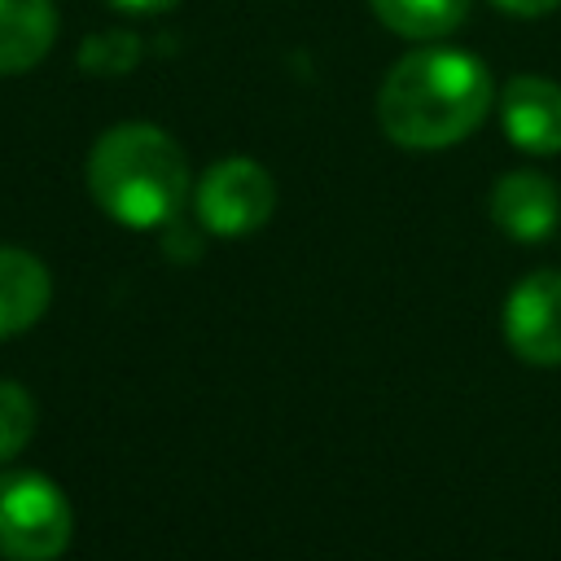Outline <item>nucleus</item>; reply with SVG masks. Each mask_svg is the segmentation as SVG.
I'll list each match as a JSON object with an SVG mask.
<instances>
[{"label": "nucleus", "mask_w": 561, "mask_h": 561, "mask_svg": "<svg viewBox=\"0 0 561 561\" xmlns=\"http://www.w3.org/2000/svg\"><path fill=\"white\" fill-rule=\"evenodd\" d=\"M469 4L473 0H368L373 18L386 31L416 39V44H434V39L460 31L469 18Z\"/></svg>", "instance_id": "nucleus-10"}, {"label": "nucleus", "mask_w": 561, "mask_h": 561, "mask_svg": "<svg viewBox=\"0 0 561 561\" xmlns=\"http://www.w3.org/2000/svg\"><path fill=\"white\" fill-rule=\"evenodd\" d=\"M504 342L517 359L561 364V272H530L504 298Z\"/></svg>", "instance_id": "nucleus-5"}, {"label": "nucleus", "mask_w": 561, "mask_h": 561, "mask_svg": "<svg viewBox=\"0 0 561 561\" xmlns=\"http://www.w3.org/2000/svg\"><path fill=\"white\" fill-rule=\"evenodd\" d=\"M75 517L61 486L35 469H0V557L57 561L70 543Z\"/></svg>", "instance_id": "nucleus-3"}, {"label": "nucleus", "mask_w": 561, "mask_h": 561, "mask_svg": "<svg viewBox=\"0 0 561 561\" xmlns=\"http://www.w3.org/2000/svg\"><path fill=\"white\" fill-rule=\"evenodd\" d=\"M495 105L491 70L447 44H421L403 53L377 88V123L403 149L460 145Z\"/></svg>", "instance_id": "nucleus-1"}, {"label": "nucleus", "mask_w": 561, "mask_h": 561, "mask_svg": "<svg viewBox=\"0 0 561 561\" xmlns=\"http://www.w3.org/2000/svg\"><path fill=\"white\" fill-rule=\"evenodd\" d=\"M276 184L254 158H219L193 188V210L215 237H245L272 219Z\"/></svg>", "instance_id": "nucleus-4"}, {"label": "nucleus", "mask_w": 561, "mask_h": 561, "mask_svg": "<svg viewBox=\"0 0 561 561\" xmlns=\"http://www.w3.org/2000/svg\"><path fill=\"white\" fill-rule=\"evenodd\" d=\"M53 298L48 267L18 245H0V337L26 333Z\"/></svg>", "instance_id": "nucleus-8"}, {"label": "nucleus", "mask_w": 561, "mask_h": 561, "mask_svg": "<svg viewBox=\"0 0 561 561\" xmlns=\"http://www.w3.org/2000/svg\"><path fill=\"white\" fill-rule=\"evenodd\" d=\"M491 219L513 241H543L561 219V193L539 171H504L491 188Z\"/></svg>", "instance_id": "nucleus-7"}, {"label": "nucleus", "mask_w": 561, "mask_h": 561, "mask_svg": "<svg viewBox=\"0 0 561 561\" xmlns=\"http://www.w3.org/2000/svg\"><path fill=\"white\" fill-rule=\"evenodd\" d=\"M57 44L53 0H0V75L39 66Z\"/></svg>", "instance_id": "nucleus-9"}, {"label": "nucleus", "mask_w": 561, "mask_h": 561, "mask_svg": "<svg viewBox=\"0 0 561 561\" xmlns=\"http://www.w3.org/2000/svg\"><path fill=\"white\" fill-rule=\"evenodd\" d=\"M140 61V39L127 31H101L92 39H83L79 48V66L92 75H123Z\"/></svg>", "instance_id": "nucleus-12"}, {"label": "nucleus", "mask_w": 561, "mask_h": 561, "mask_svg": "<svg viewBox=\"0 0 561 561\" xmlns=\"http://www.w3.org/2000/svg\"><path fill=\"white\" fill-rule=\"evenodd\" d=\"M114 13H131V18H153V13H171L180 0H105Z\"/></svg>", "instance_id": "nucleus-14"}, {"label": "nucleus", "mask_w": 561, "mask_h": 561, "mask_svg": "<svg viewBox=\"0 0 561 561\" xmlns=\"http://www.w3.org/2000/svg\"><path fill=\"white\" fill-rule=\"evenodd\" d=\"M92 202L123 228H162L188 197L184 149L153 123H118L96 136L83 162Z\"/></svg>", "instance_id": "nucleus-2"}, {"label": "nucleus", "mask_w": 561, "mask_h": 561, "mask_svg": "<svg viewBox=\"0 0 561 561\" xmlns=\"http://www.w3.org/2000/svg\"><path fill=\"white\" fill-rule=\"evenodd\" d=\"M35 434V399L18 381H0V465L13 460Z\"/></svg>", "instance_id": "nucleus-11"}, {"label": "nucleus", "mask_w": 561, "mask_h": 561, "mask_svg": "<svg viewBox=\"0 0 561 561\" xmlns=\"http://www.w3.org/2000/svg\"><path fill=\"white\" fill-rule=\"evenodd\" d=\"M500 127L522 153H561V83L543 75H513L500 88Z\"/></svg>", "instance_id": "nucleus-6"}, {"label": "nucleus", "mask_w": 561, "mask_h": 561, "mask_svg": "<svg viewBox=\"0 0 561 561\" xmlns=\"http://www.w3.org/2000/svg\"><path fill=\"white\" fill-rule=\"evenodd\" d=\"M491 4L508 18H543V13L561 9V0H491Z\"/></svg>", "instance_id": "nucleus-13"}]
</instances>
